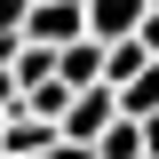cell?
Here are the masks:
<instances>
[{
  "instance_id": "3957f363",
  "label": "cell",
  "mask_w": 159,
  "mask_h": 159,
  "mask_svg": "<svg viewBox=\"0 0 159 159\" xmlns=\"http://www.w3.org/2000/svg\"><path fill=\"white\" fill-rule=\"evenodd\" d=\"M80 24H88L96 40H119V32L143 24V0H80Z\"/></svg>"
},
{
  "instance_id": "7a4b0ae2",
  "label": "cell",
  "mask_w": 159,
  "mask_h": 159,
  "mask_svg": "<svg viewBox=\"0 0 159 159\" xmlns=\"http://www.w3.org/2000/svg\"><path fill=\"white\" fill-rule=\"evenodd\" d=\"M56 80H64V88H88V80H103V40H96V32H72V40L56 48Z\"/></svg>"
},
{
  "instance_id": "6da1fadb",
  "label": "cell",
  "mask_w": 159,
  "mask_h": 159,
  "mask_svg": "<svg viewBox=\"0 0 159 159\" xmlns=\"http://www.w3.org/2000/svg\"><path fill=\"white\" fill-rule=\"evenodd\" d=\"M72 32H88V24H80V0H32V8H24V32H16V40H40V48H64Z\"/></svg>"
},
{
  "instance_id": "8992f818",
  "label": "cell",
  "mask_w": 159,
  "mask_h": 159,
  "mask_svg": "<svg viewBox=\"0 0 159 159\" xmlns=\"http://www.w3.org/2000/svg\"><path fill=\"white\" fill-rule=\"evenodd\" d=\"M16 103H24V111H40V119H56L64 103H72V88H64V80H40V88H24Z\"/></svg>"
},
{
  "instance_id": "8fae6325",
  "label": "cell",
  "mask_w": 159,
  "mask_h": 159,
  "mask_svg": "<svg viewBox=\"0 0 159 159\" xmlns=\"http://www.w3.org/2000/svg\"><path fill=\"white\" fill-rule=\"evenodd\" d=\"M143 159H159V151H143Z\"/></svg>"
},
{
  "instance_id": "9c48e42d",
  "label": "cell",
  "mask_w": 159,
  "mask_h": 159,
  "mask_svg": "<svg viewBox=\"0 0 159 159\" xmlns=\"http://www.w3.org/2000/svg\"><path fill=\"white\" fill-rule=\"evenodd\" d=\"M0 56H8V40H0Z\"/></svg>"
},
{
  "instance_id": "277c9868",
  "label": "cell",
  "mask_w": 159,
  "mask_h": 159,
  "mask_svg": "<svg viewBox=\"0 0 159 159\" xmlns=\"http://www.w3.org/2000/svg\"><path fill=\"white\" fill-rule=\"evenodd\" d=\"M96 159H143V119H127V111H111L96 127V143H88Z\"/></svg>"
},
{
  "instance_id": "52a82bcc",
  "label": "cell",
  "mask_w": 159,
  "mask_h": 159,
  "mask_svg": "<svg viewBox=\"0 0 159 159\" xmlns=\"http://www.w3.org/2000/svg\"><path fill=\"white\" fill-rule=\"evenodd\" d=\"M24 8H32V0H0V40H16V32H24Z\"/></svg>"
},
{
  "instance_id": "ba28073f",
  "label": "cell",
  "mask_w": 159,
  "mask_h": 159,
  "mask_svg": "<svg viewBox=\"0 0 159 159\" xmlns=\"http://www.w3.org/2000/svg\"><path fill=\"white\" fill-rule=\"evenodd\" d=\"M135 40H143V56H159V8H143V24H135Z\"/></svg>"
},
{
  "instance_id": "5b68a950",
  "label": "cell",
  "mask_w": 159,
  "mask_h": 159,
  "mask_svg": "<svg viewBox=\"0 0 159 159\" xmlns=\"http://www.w3.org/2000/svg\"><path fill=\"white\" fill-rule=\"evenodd\" d=\"M119 111H127V119H143V111H159V56H143L135 72L119 80Z\"/></svg>"
},
{
  "instance_id": "30bf717a",
  "label": "cell",
  "mask_w": 159,
  "mask_h": 159,
  "mask_svg": "<svg viewBox=\"0 0 159 159\" xmlns=\"http://www.w3.org/2000/svg\"><path fill=\"white\" fill-rule=\"evenodd\" d=\"M143 8H159V0H143Z\"/></svg>"
}]
</instances>
